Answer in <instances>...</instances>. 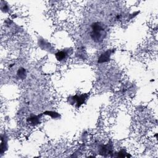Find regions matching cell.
Here are the masks:
<instances>
[{
	"mask_svg": "<svg viewBox=\"0 0 158 158\" xmlns=\"http://www.w3.org/2000/svg\"><path fill=\"white\" fill-rule=\"evenodd\" d=\"M106 35V31L103 24L99 22L93 24L91 36L94 41L100 42L104 40Z\"/></svg>",
	"mask_w": 158,
	"mask_h": 158,
	"instance_id": "obj_1",
	"label": "cell"
},
{
	"mask_svg": "<svg viewBox=\"0 0 158 158\" xmlns=\"http://www.w3.org/2000/svg\"><path fill=\"white\" fill-rule=\"evenodd\" d=\"M65 56H66V54H65L64 52H63V51L58 52L56 54V58H57V60H61L64 59L65 57Z\"/></svg>",
	"mask_w": 158,
	"mask_h": 158,
	"instance_id": "obj_2",
	"label": "cell"
}]
</instances>
